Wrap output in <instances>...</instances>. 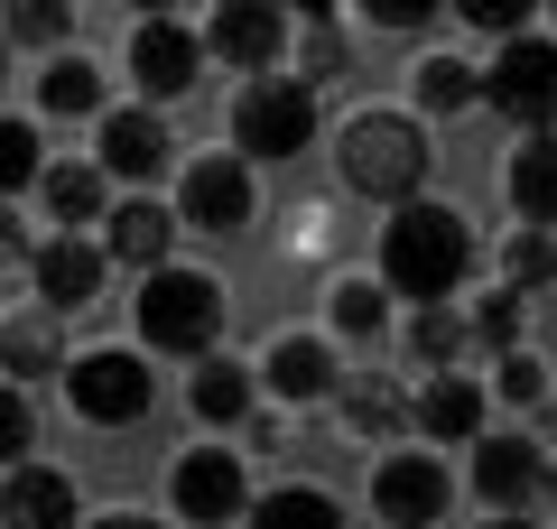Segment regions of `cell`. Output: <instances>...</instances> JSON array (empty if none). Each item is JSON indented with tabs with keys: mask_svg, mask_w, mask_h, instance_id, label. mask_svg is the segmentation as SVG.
Returning a JSON list of instances; mask_svg holds the SVG:
<instances>
[{
	"mask_svg": "<svg viewBox=\"0 0 557 529\" xmlns=\"http://www.w3.org/2000/svg\"><path fill=\"white\" fill-rule=\"evenodd\" d=\"M0 94H10V38H0Z\"/></svg>",
	"mask_w": 557,
	"mask_h": 529,
	"instance_id": "42",
	"label": "cell"
},
{
	"mask_svg": "<svg viewBox=\"0 0 557 529\" xmlns=\"http://www.w3.org/2000/svg\"><path fill=\"white\" fill-rule=\"evenodd\" d=\"M465 344H474V325H465L456 307H418V316H409V353H418V362H437V372H446Z\"/></svg>",
	"mask_w": 557,
	"mask_h": 529,
	"instance_id": "28",
	"label": "cell"
},
{
	"mask_svg": "<svg viewBox=\"0 0 557 529\" xmlns=\"http://www.w3.org/2000/svg\"><path fill=\"white\" fill-rule=\"evenodd\" d=\"M278 10H298V20H325V10H335V0H278Z\"/></svg>",
	"mask_w": 557,
	"mask_h": 529,
	"instance_id": "40",
	"label": "cell"
},
{
	"mask_svg": "<svg viewBox=\"0 0 557 529\" xmlns=\"http://www.w3.org/2000/svg\"><path fill=\"white\" fill-rule=\"evenodd\" d=\"M28 279H38V297H47L57 316L94 307V288H102V242H84V233L38 242V251H28Z\"/></svg>",
	"mask_w": 557,
	"mask_h": 529,
	"instance_id": "12",
	"label": "cell"
},
{
	"mask_svg": "<svg viewBox=\"0 0 557 529\" xmlns=\"http://www.w3.org/2000/svg\"><path fill=\"white\" fill-rule=\"evenodd\" d=\"M446 502H456V483H446L437 455H381V473H372V510H381L391 529H437Z\"/></svg>",
	"mask_w": 557,
	"mask_h": 529,
	"instance_id": "7",
	"label": "cell"
},
{
	"mask_svg": "<svg viewBox=\"0 0 557 529\" xmlns=\"http://www.w3.org/2000/svg\"><path fill=\"white\" fill-rule=\"evenodd\" d=\"M362 10H372L381 28H428V20L446 10V0H362Z\"/></svg>",
	"mask_w": 557,
	"mask_h": 529,
	"instance_id": "36",
	"label": "cell"
},
{
	"mask_svg": "<svg viewBox=\"0 0 557 529\" xmlns=\"http://www.w3.org/2000/svg\"><path fill=\"white\" fill-rule=\"evenodd\" d=\"M307 75H344V38H335V28H307Z\"/></svg>",
	"mask_w": 557,
	"mask_h": 529,
	"instance_id": "37",
	"label": "cell"
},
{
	"mask_svg": "<svg viewBox=\"0 0 557 529\" xmlns=\"http://www.w3.org/2000/svg\"><path fill=\"white\" fill-rule=\"evenodd\" d=\"M38 196L57 223H102V168H84V158H65V168L38 176Z\"/></svg>",
	"mask_w": 557,
	"mask_h": 529,
	"instance_id": "25",
	"label": "cell"
},
{
	"mask_svg": "<svg viewBox=\"0 0 557 529\" xmlns=\"http://www.w3.org/2000/svg\"><path fill=\"white\" fill-rule=\"evenodd\" d=\"M177 520H196V529H223V520H242L251 510V483H242V455H223V446H196L177 465Z\"/></svg>",
	"mask_w": 557,
	"mask_h": 529,
	"instance_id": "10",
	"label": "cell"
},
{
	"mask_svg": "<svg viewBox=\"0 0 557 529\" xmlns=\"http://www.w3.org/2000/svg\"><path fill=\"white\" fill-rule=\"evenodd\" d=\"M483 102L520 131H557V38H502V57L483 65Z\"/></svg>",
	"mask_w": 557,
	"mask_h": 529,
	"instance_id": "6",
	"label": "cell"
},
{
	"mask_svg": "<svg viewBox=\"0 0 557 529\" xmlns=\"http://www.w3.org/2000/svg\"><path fill=\"white\" fill-rule=\"evenodd\" d=\"M65 399H75L84 428H139L149 399H159V372L139 353H75L65 362Z\"/></svg>",
	"mask_w": 557,
	"mask_h": 529,
	"instance_id": "5",
	"label": "cell"
},
{
	"mask_svg": "<svg viewBox=\"0 0 557 529\" xmlns=\"http://www.w3.org/2000/svg\"><path fill=\"white\" fill-rule=\"evenodd\" d=\"M177 223H196V233H242L251 223V168L242 158H196L177 186Z\"/></svg>",
	"mask_w": 557,
	"mask_h": 529,
	"instance_id": "11",
	"label": "cell"
},
{
	"mask_svg": "<svg viewBox=\"0 0 557 529\" xmlns=\"http://www.w3.org/2000/svg\"><path fill=\"white\" fill-rule=\"evenodd\" d=\"M139 334H149V353H186V362H205L214 334H223V288L205 270H177V260L139 270Z\"/></svg>",
	"mask_w": 557,
	"mask_h": 529,
	"instance_id": "3",
	"label": "cell"
},
{
	"mask_svg": "<svg viewBox=\"0 0 557 529\" xmlns=\"http://www.w3.org/2000/svg\"><path fill=\"white\" fill-rule=\"evenodd\" d=\"M278 47H288V10H278V0H223L214 28H205V57L242 65V75H270Z\"/></svg>",
	"mask_w": 557,
	"mask_h": 529,
	"instance_id": "9",
	"label": "cell"
},
{
	"mask_svg": "<svg viewBox=\"0 0 557 529\" xmlns=\"http://www.w3.org/2000/svg\"><path fill=\"white\" fill-rule=\"evenodd\" d=\"M196 75H205V38H196V28L139 20V38H131V84H139V94L177 102V94H196Z\"/></svg>",
	"mask_w": 557,
	"mask_h": 529,
	"instance_id": "8",
	"label": "cell"
},
{
	"mask_svg": "<svg viewBox=\"0 0 557 529\" xmlns=\"http://www.w3.org/2000/svg\"><path fill=\"white\" fill-rule=\"evenodd\" d=\"M548 279H557V242H548V233H539V223H530V233L511 242V288L530 297V288H548Z\"/></svg>",
	"mask_w": 557,
	"mask_h": 529,
	"instance_id": "33",
	"label": "cell"
},
{
	"mask_svg": "<svg viewBox=\"0 0 557 529\" xmlns=\"http://www.w3.org/2000/svg\"><path fill=\"white\" fill-rule=\"evenodd\" d=\"M251 391H260V372H242L233 353H205L196 381H186V399H196L205 428H242V418H251Z\"/></svg>",
	"mask_w": 557,
	"mask_h": 529,
	"instance_id": "18",
	"label": "cell"
},
{
	"mask_svg": "<svg viewBox=\"0 0 557 529\" xmlns=\"http://www.w3.org/2000/svg\"><path fill=\"white\" fill-rule=\"evenodd\" d=\"M493 529H530V520H511V510H502V520H493Z\"/></svg>",
	"mask_w": 557,
	"mask_h": 529,
	"instance_id": "43",
	"label": "cell"
},
{
	"mask_svg": "<svg viewBox=\"0 0 557 529\" xmlns=\"http://www.w3.org/2000/svg\"><path fill=\"white\" fill-rule=\"evenodd\" d=\"M335 176L354 196H372V205L428 196V131H418L409 112H354L335 131Z\"/></svg>",
	"mask_w": 557,
	"mask_h": 529,
	"instance_id": "2",
	"label": "cell"
},
{
	"mask_svg": "<svg viewBox=\"0 0 557 529\" xmlns=\"http://www.w3.org/2000/svg\"><path fill=\"white\" fill-rule=\"evenodd\" d=\"M38 176H47L38 121H10V112H0V196H20V186H38Z\"/></svg>",
	"mask_w": 557,
	"mask_h": 529,
	"instance_id": "27",
	"label": "cell"
},
{
	"mask_svg": "<svg viewBox=\"0 0 557 529\" xmlns=\"http://www.w3.org/2000/svg\"><path fill=\"white\" fill-rule=\"evenodd\" d=\"M131 10H149V20H168V10H177V0H131Z\"/></svg>",
	"mask_w": 557,
	"mask_h": 529,
	"instance_id": "41",
	"label": "cell"
},
{
	"mask_svg": "<svg viewBox=\"0 0 557 529\" xmlns=\"http://www.w3.org/2000/svg\"><path fill=\"white\" fill-rule=\"evenodd\" d=\"M28 251H38V242H28V223L10 214V196H0V270H10V260H28Z\"/></svg>",
	"mask_w": 557,
	"mask_h": 529,
	"instance_id": "38",
	"label": "cell"
},
{
	"mask_svg": "<svg viewBox=\"0 0 557 529\" xmlns=\"http://www.w3.org/2000/svg\"><path fill=\"white\" fill-rule=\"evenodd\" d=\"M168 242H177V214H168V205H149V196H131V205H112V214H102V260L159 270Z\"/></svg>",
	"mask_w": 557,
	"mask_h": 529,
	"instance_id": "16",
	"label": "cell"
},
{
	"mask_svg": "<svg viewBox=\"0 0 557 529\" xmlns=\"http://www.w3.org/2000/svg\"><path fill=\"white\" fill-rule=\"evenodd\" d=\"M548 10H557V0H548Z\"/></svg>",
	"mask_w": 557,
	"mask_h": 529,
	"instance_id": "45",
	"label": "cell"
},
{
	"mask_svg": "<svg viewBox=\"0 0 557 529\" xmlns=\"http://www.w3.org/2000/svg\"><path fill=\"white\" fill-rule=\"evenodd\" d=\"M307 149H317V84L270 65L233 102V158H307Z\"/></svg>",
	"mask_w": 557,
	"mask_h": 529,
	"instance_id": "4",
	"label": "cell"
},
{
	"mask_svg": "<svg viewBox=\"0 0 557 529\" xmlns=\"http://www.w3.org/2000/svg\"><path fill=\"white\" fill-rule=\"evenodd\" d=\"M325 307H335V334H354V344H372V334L391 325V288H372V279H344Z\"/></svg>",
	"mask_w": 557,
	"mask_h": 529,
	"instance_id": "29",
	"label": "cell"
},
{
	"mask_svg": "<svg viewBox=\"0 0 557 529\" xmlns=\"http://www.w3.org/2000/svg\"><path fill=\"white\" fill-rule=\"evenodd\" d=\"M548 492H557V473H548Z\"/></svg>",
	"mask_w": 557,
	"mask_h": 529,
	"instance_id": "44",
	"label": "cell"
},
{
	"mask_svg": "<svg viewBox=\"0 0 557 529\" xmlns=\"http://www.w3.org/2000/svg\"><path fill=\"white\" fill-rule=\"evenodd\" d=\"M409 418H418V436H428V446H465V436H483V381L437 372L428 391L409 399Z\"/></svg>",
	"mask_w": 557,
	"mask_h": 529,
	"instance_id": "17",
	"label": "cell"
},
{
	"mask_svg": "<svg viewBox=\"0 0 557 529\" xmlns=\"http://www.w3.org/2000/svg\"><path fill=\"white\" fill-rule=\"evenodd\" d=\"M102 176H131V186H149V176L168 168V121L149 112V102H131V112H102V149H94Z\"/></svg>",
	"mask_w": 557,
	"mask_h": 529,
	"instance_id": "13",
	"label": "cell"
},
{
	"mask_svg": "<svg viewBox=\"0 0 557 529\" xmlns=\"http://www.w3.org/2000/svg\"><path fill=\"white\" fill-rule=\"evenodd\" d=\"M502 399H520V409H530V399H548V372H539L530 353H502Z\"/></svg>",
	"mask_w": 557,
	"mask_h": 529,
	"instance_id": "35",
	"label": "cell"
},
{
	"mask_svg": "<svg viewBox=\"0 0 557 529\" xmlns=\"http://www.w3.org/2000/svg\"><path fill=\"white\" fill-rule=\"evenodd\" d=\"M0 362H10V381H57V372H65V344H57V307L20 316V325H0Z\"/></svg>",
	"mask_w": 557,
	"mask_h": 529,
	"instance_id": "21",
	"label": "cell"
},
{
	"mask_svg": "<svg viewBox=\"0 0 557 529\" xmlns=\"http://www.w3.org/2000/svg\"><path fill=\"white\" fill-rule=\"evenodd\" d=\"M474 279V223L456 205H391V233H381V288L409 297V307H446V297Z\"/></svg>",
	"mask_w": 557,
	"mask_h": 529,
	"instance_id": "1",
	"label": "cell"
},
{
	"mask_svg": "<svg viewBox=\"0 0 557 529\" xmlns=\"http://www.w3.org/2000/svg\"><path fill=\"white\" fill-rule=\"evenodd\" d=\"M539 483H548V465H539L530 436H483V446H474V492L493 510H520Z\"/></svg>",
	"mask_w": 557,
	"mask_h": 529,
	"instance_id": "15",
	"label": "cell"
},
{
	"mask_svg": "<svg viewBox=\"0 0 557 529\" xmlns=\"http://www.w3.org/2000/svg\"><path fill=\"white\" fill-rule=\"evenodd\" d=\"M474 102H483V75H474V65H465V57H428V65H418V112H474Z\"/></svg>",
	"mask_w": 557,
	"mask_h": 529,
	"instance_id": "26",
	"label": "cell"
},
{
	"mask_svg": "<svg viewBox=\"0 0 557 529\" xmlns=\"http://www.w3.org/2000/svg\"><path fill=\"white\" fill-rule=\"evenodd\" d=\"M260 381H270L278 399H325V391H335V344H317V334H288V344H270Z\"/></svg>",
	"mask_w": 557,
	"mask_h": 529,
	"instance_id": "19",
	"label": "cell"
},
{
	"mask_svg": "<svg viewBox=\"0 0 557 529\" xmlns=\"http://www.w3.org/2000/svg\"><path fill=\"white\" fill-rule=\"evenodd\" d=\"M38 112L47 121H84V112H102V75L84 57H47V75H38Z\"/></svg>",
	"mask_w": 557,
	"mask_h": 529,
	"instance_id": "23",
	"label": "cell"
},
{
	"mask_svg": "<svg viewBox=\"0 0 557 529\" xmlns=\"http://www.w3.org/2000/svg\"><path fill=\"white\" fill-rule=\"evenodd\" d=\"M511 205H520V223H539V233L557 223V131H530V139H520V158H511Z\"/></svg>",
	"mask_w": 557,
	"mask_h": 529,
	"instance_id": "20",
	"label": "cell"
},
{
	"mask_svg": "<svg viewBox=\"0 0 557 529\" xmlns=\"http://www.w3.org/2000/svg\"><path fill=\"white\" fill-rule=\"evenodd\" d=\"M0 38L10 47H47L57 57L75 38V0H0Z\"/></svg>",
	"mask_w": 557,
	"mask_h": 529,
	"instance_id": "24",
	"label": "cell"
},
{
	"mask_svg": "<svg viewBox=\"0 0 557 529\" xmlns=\"http://www.w3.org/2000/svg\"><path fill=\"white\" fill-rule=\"evenodd\" d=\"M520 307H530L520 288H493L474 316H465V325H474V344H483V353H520Z\"/></svg>",
	"mask_w": 557,
	"mask_h": 529,
	"instance_id": "30",
	"label": "cell"
},
{
	"mask_svg": "<svg viewBox=\"0 0 557 529\" xmlns=\"http://www.w3.org/2000/svg\"><path fill=\"white\" fill-rule=\"evenodd\" d=\"M446 10H456L465 28H483V38H520V28H530L548 0H446Z\"/></svg>",
	"mask_w": 557,
	"mask_h": 529,
	"instance_id": "31",
	"label": "cell"
},
{
	"mask_svg": "<svg viewBox=\"0 0 557 529\" xmlns=\"http://www.w3.org/2000/svg\"><path fill=\"white\" fill-rule=\"evenodd\" d=\"M28 436H38V418H28V399L10 391V381H0V473H10V465L28 455Z\"/></svg>",
	"mask_w": 557,
	"mask_h": 529,
	"instance_id": "34",
	"label": "cell"
},
{
	"mask_svg": "<svg viewBox=\"0 0 557 529\" xmlns=\"http://www.w3.org/2000/svg\"><path fill=\"white\" fill-rule=\"evenodd\" d=\"M344 409H354V428H372V436H391L399 418H409V399H399L391 381H354V399H344Z\"/></svg>",
	"mask_w": 557,
	"mask_h": 529,
	"instance_id": "32",
	"label": "cell"
},
{
	"mask_svg": "<svg viewBox=\"0 0 557 529\" xmlns=\"http://www.w3.org/2000/svg\"><path fill=\"white\" fill-rule=\"evenodd\" d=\"M94 529H159V520H139V510H112V520H94Z\"/></svg>",
	"mask_w": 557,
	"mask_h": 529,
	"instance_id": "39",
	"label": "cell"
},
{
	"mask_svg": "<svg viewBox=\"0 0 557 529\" xmlns=\"http://www.w3.org/2000/svg\"><path fill=\"white\" fill-rule=\"evenodd\" d=\"M84 502L75 483H65L57 465H10V483H0V529H75Z\"/></svg>",
	"mask_w": 557,
	"mask_h": 529,
	"instance_id": "14",
	"label": "cell"
},
{
	"mask_svg": "<svg viewBox=\"0 0 557 529\" xmlns=\"http://www.w3.org/2000/svg\"><path fill=\"white\" fill-rule=\"evenodd\" d=\"M242 520L251 529H344V510H335V492H317V483H278V492H260Z\"/></svg>",
	"mask_w": 557,
	"mask_h": 529,
	"instance_id": "22",
	"label": "cell"
}]
</instances>
